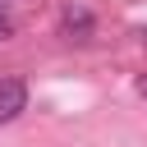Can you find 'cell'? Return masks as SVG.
Here are the masks:
<instances>
[{
  "mask_svg": "<svg viewBox=\"0 0 147 147\" xmlns=\"http://www.w3.org/2000/svg\"><path fill=\"white\" fill-rule=\"evenodd\" d=\"M28 110V83L23 78H0V124L18 119Z\"/></svg>",
  "mask_w": 147,
  "mask_h": 147,
  "instance_id": "obj_1",
  "label": "cell"
},
{
  "mask_svg": "<svg viewBox=\"0 0 147 147\" xmlns=\"http://www.w3.org/2000/svg\"><path fill=\"white\" fill-rule=\"evenodd\" d=\"M60 32H64L69 41H87V37L96 32L92 9H83V5H64V14H60Z\"/></svg>",
  "mask_w": 147,
  "mask_h": 147,
  "instance_id": "obj_2",
  "label": "cell"
},
{
  "mask_svg": "<svg viewBox=\"0 0 147 147\" xmlns=\"http://www.w3.org/2000/svg\"><path fill=\"white\" fill-rule=\"evenodd\" d=\"M9 37H14V18H9V14H0V41H9Z\"/></svg>",
  "mask_w": 147,
  "mask_h": 147,
  "instance_id": "obj_3",
  "label": "cell"
},
{
  "mask_svg": "<svg viewBox=\"0 0 147 147\" xmlns=\"http://www.w3.org/2000/svg\"><path fill=\"white\" fill-rule=\"evenodd\" d=\"M133 87H138V96H147V74H138V83H133Z\"/></svg>",
  "mask_w": 147,
  "mask_h": 147,
  "instance_id": "obj_4",
  "label": "cell"
},
{
  "mask_svg": "<svg viewBox=\"0 0 147 147\" xmlns=\"http://www.w3.org/2000/svg\"><path fill=\"white\" fill-rule=\"evenodd\" d=\"M142 41H147V32H142Z\"/></svg>",
  "mask_w": 147,
  "mask_h": 147,
  "instance_id": "obj_5",
  "label": "cell"
}]
</instances>
